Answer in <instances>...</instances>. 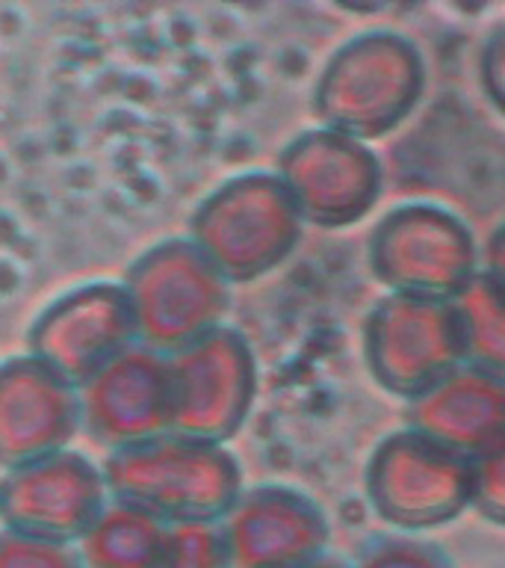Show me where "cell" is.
<instances>
[{"label": "cell", "mask_w": 505, "mask_h": 568, "mask_svg": "<svg viewBox=\"0 0 505 568\" xmlns=\"http://www.w3.org/2000/svg\"><path fill=\"white\" fill-rule=\"evenodd\" d=\"M305 568H352V566H346L343 559H337V557H322L317 559V562H310V566Z\"/></svg>", "instance_id": "24"}, {"label": "cell", "mask_w": 505, "mask_h": 568, "mask_svg": "<svg viewBox=\"0 0 505 568\" xmlns=\"http://www.w3.org/2000/svg\"><path fill=\"white\" fill-rule=\"evenodd\" d=\"M157 568H230L219 524H177Z\"/></svg>", "instance_id": "18"}, {"label": "cell", "mask_w": 505, "mask_h": 568, "mask_svg": "<svg viewBox=\"0 0 505 568\" xmlns=\"http://www.w3.org/2000/svg\"><path fill=\"white\" fill-rule=\"evenodd\" d=\"M168 388L172 433L195 442L228 444L255 406V353L237 328H216L168 355Z\"/></svg>", "instance_id": "6"}, {"label": "cell", "mask_w": 505, "mask_h": 568, "mask_svg": "<svg viewBox=\"0 0 505 568\" xmlns=\"http://www.w3.org/2000/svg\"><path fill=\"white\" fill-rule=\"evenodd\" d=\"M354 568H452V559L437 545L414 536H388L372 541Z\"/></svg>", "instance_id": "21"}, {"label": "cell", "mask_w": 505, "mask_h": 568, "mask_svg": "<svg viewBox=\"0 0 505 568\" xmlns=\"http://www.w3.org/2000/svg\"><path fill=\"white\" fill-rule=\"evenodd\" d=\"M80 433V388L35 355L0 364V468L69 450Z\"/></svg>", "instance_id": "14"}, {"label": "cell", "mask_w": 505, "mask_h": 568, "mask_svg": "<svg viewBox=\"0 0 505 568\" xmlns=\"http://www.w3.org/2000/svg\"><path fill=\"white\" fill-rule=\"evenodd\" d=\"M458 317L464 364L505 379V291L478 270L452 300Z\"/></svg>", "instance_id": "17"}, {"label": "cell", "mask_w": 505, "mask_h": 568, "mask_svg": "<svg viewBox=\"0 0 505 568\" xmlns=\"http://www.w3.org/2000/svg\"><path fill=\"white\" fill-rule=\"evenodd\" d=\"M482 273L494 278L505 291V222L487 237L485 248H482Z\"/></svg>", "instance_id": "23"}, {"label": "cell", "mask_w": 505, "mask_h": 568, "mask_svg": "<svg viewBox=\"0 0 505 568\" xmlns=\"http://www.w3.org/2000/svg\"><path fill=\"white\" fill-rule=\"evenodd\" d=\"M113 497L104 468L78 450H60L0 479L3 530L78 545Z\"/></svg>", "instance_id": "9"}, {"label": "cell", "mask_w": 505, "mask_h": 568, "mask_svg": "<svg viewBox=\"0 0 505 568\" xmlns=\"http://www.w3.org/2000/svg\"><path fill=\"white\" fill-rule=\"evenodd\" d=\"M0 568H86L78 545L0 530Z\"/></svg>", "instance_id": "19"}, {"label": "cell", "mask_w": 505, "mask_h": 568, "mask_svg": "<svg viewBox=\"0 0 505 568\" xmlns=\"http://www.w3.org/2000/svg\"><path fill=\"white\" fill-rule=\"evenodd\" d=\"M478 69H482V89H485V95L505 115V24H499L494 33L487 36Z\"/></svg>", "instance_id": "22"}, {"label": "cell", "mask_w": 505, "mask_h": 568, "mask_svg": "<svg viewBox=\"0 0 505 568\" xmlns=\"http://www.w3.org/2000/svg\"><path fill=\"white\" fill-rule=\"evenodd\" d=\"M425 87L423 57L396 33H363L328 60L313 92L326 131L379 140L414 110Z\"/></svg>", "instance_id": "2"}, {"label": "cell", "mask_w": 505, "mask_h": 568, "mask_svg": "<svg viewBox=\"0 0 505 568\" xmlns=\"http://www.w3.org/2000/svg\"><path fill=\"white\" fill-rule=\"evenodd\" d=\"M101 468L113 500L168 527L219 524L243 495V470L225 444L175 433L110 453Z\"/></svg>", "instance_id": "1"}, {"label": "cell", "mask_w": 505, "mask_h": 568, "mask_svg": "<svg viewBox=\"0 0 505 568\" xmlns=\"http://www.w3.org/2000/svg\"><path fill=\"white\" fill-rule=\"evenodd\" d=\"M80 429L104 450H127L172 433L168 358L133 344L80 385Z\"/></svg>", "instance_id": "12"}, {"label": "cell", "mask_w": 505, "mask_h": 568, "mask_svg": "<svg viewBox=\"0 0 505 568\" xmlns=\"http://www.w3.org/2000/svg\"><path fill=\"white\" fill-rule=\"evenodd\" d=\"M370 266L393 293L452 302L478 273V246L450 211L405 204L372 231Z\"/></svg>", "instance_id": "5"}, {"label": "cell", "mask_w": 505, "mask_h": 568, "mask_svg": "<svg viewBox=\"0 0 505 568\" xmlns=\"http://www.w3.org/2000/svg\"><path fill=\"white\" fill-rule=\"evenodd\" d=\"M136 344L175 355L221 328L230 284L189 237L163 240L142 252L122 282Z\"/></svg>", "instance_id": "3"}, {"label": "cell", "mask_w": 505, "mask_h": 568, "mask_svg": "<svg viewBox=\"0 0 505 568\" xmlns=\"http://www.w3.org/2000/svg\"><path fill=\"white\" fill-rule=\"evenodd\" d=\"M363 355L381 388L414 399L464 364L452 302L390 293L363 326Z\"/></svg>", "instance_id": "8"}, {"label": "cell", "mask_w": 505, "mask_h": 568, "mask_svg": "<svg viewBox=\"0 0 505 568\" xmlns=\"http://www.w3.org/2000/svg\"><path fill=\"white\" fill-rule=\"evenodd\" d=\"M408 429L473 462L505 438V379L461 364L408 399Z\"/></svg>", "instance_id": "15"}, {"label": "cell", "mask_w": 505, "mask_h": 568, "mask_svg": "<svg viewBox=\"0 0 505 568\" xmlns=\"http://www.w3.org/2000/svg\"><path fill=\"white\" fill-rule=\"evenodd\" d=\"M301 213L281 178L248 172L213 190L189 220V240L228 284L272 273L301 237Z\"/></svg>", "instance_id": "4"}, {"label": "cell", "mask_w": 505, "mask_h": 568, "mask_svg": "<svg viewBox=\"0 0 505 568\" xmlns=\"http://www.w3.org/2000/svg\"><path fill=\"white\" fill-rule=\"evenodd\" d=\"M470 506L505 527V438L470 462Z\"/></svg>", "instance_id": "20"}, {"label": "cell", "mask_w": 505, "mask_h": 568, "mask_svg": "<svg viewBox=\"0 0 505 568\" xmlns=\"http://www.w3.org/2000/svg\"><path fill=\"white\" fill-rule=\"evenodd\" d=\"M27 344L30 355L80 388L136 344L127 293L115 282H89L62 293L35 317Z\"/></svg>", "instance_id": "11"}, {"label": "cell", "mask_w": 505, "mask_h": 568, "mask_svg": "<svg viewBox=\"0 0 505 568\" xmlns=\"http://www.w3.org/2000/svg\"><path fill=\"white\" fill-rule=\"evenodd\" d=\"M219 530L230 568H305L328 557L331 541L326 513L284 486L243 491Z\"/></svg>", "instance_id": "13"}, {"label": "cell", "mask_w": 505, "mask_h": 568, "mask_svg": "<svg viewBox=\"0 0 505 568\" xmlns=\"http://www.w3.org/2000/svg\"><path fill=\"white\" fill-rule=\"evenodd\" d=\"M168 541V524L136 506L110 500L78 541L86 568H157Z\"/></svg>", "instance_id": "16"}, {"label": "cell", "mask_w": 505, "mask_h": 568, "mask_svg": "<svg viewBox=\"0 0 505 568\" xmlns=\"http://www.w3.org/2000/svg\"><path fill=\"white\" fill-rule=\"evenodd\" d=\"M281 184L301 220L319 229H346L372 211L381 193V166L363 142L343 133H301L278 160Z\"/></svg>", "instance_id": "10"}, {"label": "cell", "mask_w": 505, "mask_h": 568, "mask_svg": "<svg viewBox=\"0 0 505 568\" xmlns=\"http://www.w3.org/2000/svg\"><path fill=\"white\" fill-rule=\"evenodd\" d=\"M372 509L399 530H432L470 506V459L402 429L375 447L367 465Z\"/></svg>", "instance_id": "7"}]
</instances>
